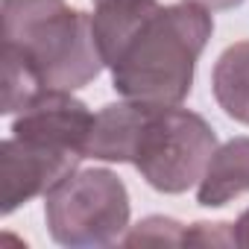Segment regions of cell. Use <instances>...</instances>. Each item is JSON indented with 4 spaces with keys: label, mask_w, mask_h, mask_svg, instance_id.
I'll return each mask as SVG.
<instances>
[{
    "label": "cell",
    "mask_w": 249,
    "mask_h": 249,
    "mask_svg": "<svg viewBox=\"0 0 249 249\" xmlns=\"http://www.w3.org/2000/svg\"><path fill=\"white\" fill-rule=\"evenodd\" d=\"M91 126L94 111L82 100H76L73 91H41L12 120V135L56 150L79 153L85 159Z\"/></svg>",
    "instance_id": "6"
},
{
    "label": "cell",
    "mask_w": 249,
    "mask_h": 249,
    "mask_svg": "<svg viewBox=\"0 0 249 249\" xmlns=\"http://www.w3.org/2000/svg\"><path fill=\"white\" fill-rule=\"evenodd\" d=\"M188 3H196V6H205L208 12H226V9H234L246 0H188Z\"/></svg>",
    "instance_id": "11"
},
{
    "label": "cell",
    "mask_w": 249,
    "mask_h": 249,
    "mask_svg": "<svg viewBox=\"0 0 249 249\" xmlns=\"http://www.w3.org/2000/svg\"><path fill=\"white\" fill-rule=\"evenodd\" d=\"M94 3H100V0H94Z\"/></svg>",
    "instance_id": "13"
},
{
    "label": "cell",
    "mask_w": 249,
    "mask_h": 249,
    "mask_svg": "<svg viewBox=\"0 0 249 249\" xmlns=\"http://www.w3.org/2000/svg\"><path fill=\"white\" fill-rule=\"evenodd\" d=\"M47 231L59 246L97 249L129 229V191L108 167L73 170L44 194Z\"/></svg>",
    "instance_id": "4"
},
{
    "label": "cell",
    "mask_w": 249,
    "mask_h": 249,
    "mask_svg": "<svg viewBox=\"0 0 249 249\" xmlns=\"http://www.w3.org/2000/svg\"><path fill=\"white\" fill-rule=\"evenodd\" d=\"M214 150L217 132L202 114L120 100L94 114L85 159L132 164L153 191L185 194L199 185Z\"/></svg>",
    "instance_id": "2"
},
{
    "label": "cell",
    "mask_w": 249,
    "mask_h": 249,
    "mask_svg": "<svg viewBox=\"0 0 249 249\" xmlns=\"http://www.w3.org/2000/svg\"><path fill=\"white\" fill-rule=\"evenodd\" d=\"M185 243L196 246H237L234 223H194L185 229Z\"/></svg>",
    "instance_id": "10"
},
{
    "label": "cell",
    "mask_w": 249,
    "mask_h": 249,
    "mask_svg": "<svg viewBox=\"0 0 249 249\" xmlns=\"http://www.w3.org/2000/svg\"><path fill=\"white\" fill-rule=\"evenodd\" d=\"M91 27L111 71V88L123 100L182 106L214 33V15L188 0L173 6L159 0H100Z\"/></svg>",
    "instance_id": "1"
},
{
    "label": "cell",
    "mask_w": 249,
    "mask_h": 249,
    "mask_svg": "<svg viewBox=\"0 0 249 249\" xmlns=\"http://www.w3.org/2000/svg\"><path fill=\"white\" fill-rule=\"evenodd\" d=\"M3 53L38 79L41 91H76L106 68L91 15L65 0H3Z\"/></svg>",
    "instance_id": "3"
},
{
    "label": "cell",
    "mask_w": 249,
    "mask_h": 249,
    "mask_svg": "<svg viewBox=\"0 0 249 249\" xmlns=\"http://www.w3.org/2000/svg\"><path fill=\"white\" fill-rule=\"evenodd\" d=\"M82 156L56 150L38 141L9 135L0 144V179H3V214L18 211L30 199L47 194L65 176L79 170Z\"/></svg>",
    "instance_id": "5"
},
{
    "label": "cell",
    "mask_w": 249,
    "mask_h": 249,
    "mask_svg": "<svg viewBox=\"0 0 249 249\" xmlns=\"http://www.w3.org/2000/svg\"><path fill=\"white\" fill-rule=\"evenodd\" d=\"M185 229L179 220L173 217H161V214H153L147 220H141L138 226H132L126 234L120 237L123 246H144V243H153V246H161V243H170V246H182L185 243Z\"/></svg>",
    "instance_id": "9"
},
{
    "label": "cell",
    "mask_w": 249,
    "mask_h": 249,
    "mask_svg": "<svg viewBox=\"0 0 249 249\" xmlns=\"http://www.w3.org/2000/svg\"><path fill=\"white\" fill-rule=\"evenodd\" d=\"M234 243L237 246H249V208L234 220Z\"/></svg>",
    "instance_id": "12"
},
{
    "label": "cell",
    "mask_w": 249,
    "mask_h": 249,
    "mask_svg": "<svg viewBox=\"0 0 249 249\" xmlns=\"http://www.w3.org/2000/svg\"><path fill=\"white\" fill-rule=\"evenodd\" d=\"M211 91L231 120L249 126V41H237L220 53L211 71Z\"/></svg>",
    "instance_id": "8"
},
{
    "label": "cell",
    "mask_w": 249,
    "mask_h": 249,
    "mask_svg": "<svg viewBox=\"0 0 249 249\" xmlns=\"http://www.w3.org/2000/svg\"><path fill=\"white\" fill-rule=\"evenodd\" d=\"M246 191H249V135H240L214 150L196 185V202L202 208H223Z\"/></svg>",
    "instance_id": "7"
}]
</instances>
